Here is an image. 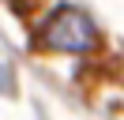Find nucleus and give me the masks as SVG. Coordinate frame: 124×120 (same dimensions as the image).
I'll list each match as a JSON object with an SVG mask.
<instances>
[{"label":"nucleus","mask_w":124,"mask_h":120,"mask_svg":"<svg viewBox=\"0 0 124 120\" xmlns=\"http://www.w3.org/2000/svg\"><path fill=\"white\" fill-rule=\"evenodd\" d=\"M41 41L56 52H86L98 41V26L79 8H56L41 26Z\"/></svg>","instance_id":"f257e3e1"}]
</instances>
